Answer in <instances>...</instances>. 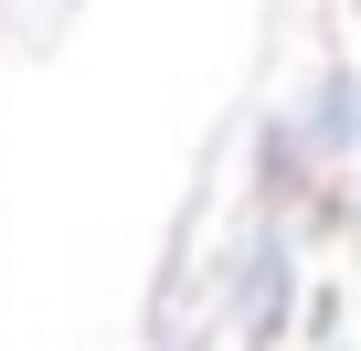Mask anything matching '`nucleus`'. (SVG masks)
<instances>
[{
    "instance_id": "nucleus-1",
    "label": "nucleus",
    "mask_w": 361,
    "mask_h": 351,
    "mask_svg": "<svg viewBox=\"0 0 361 351\" xmlns=\"http://www.w3.org/2000/svg\"><path fill=\"white\" fill-rule=\"evenodd\" d=\"M298 128H308V149H340V138L361 128V85H350V75H319V96L298 107Z\"/></svg>"
}]
</instances>
